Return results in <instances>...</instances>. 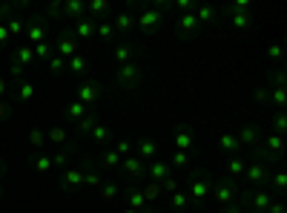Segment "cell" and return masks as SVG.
Here are the masks:
<instances>
[{
    "instance_id": "38",
    "label": "cell",
    "mask_w": 287,
    "mask_h": 213,
    "mask_svg": "<svg viewBox=\"0 0 287 213\" xmlns=\"http://www.w3.org/2000/svg\"><path fill=\"white\" fill-rule=\"evenodd\" d=\"M69 115H72V118H83V115H86V104H72V107H69Z\"/></svg>"
},
{
    "instance_id": "48",
    "label": "cell",
    "mask_w": 287,
    "mask_h": 213,
    "mask_svg": "<svg viewBox=\"0 0 287 213\" xmlns=\"http://www.w3.org/2000/svg\"><path fill=\"white\" fill-rule=\"evenodd\" d=\"M52 138H55V141H63V138H66V132H63V130H55V132H52Z\"/></svg>"
},
{
    "instance_id": "31",
    "label": "cell",
    "mask_w": 287,
    "mask_h": 213,
    "mask_svg": "<svg viewBox=\"0 0 287 213\" xmlns=\"http://www.w3.org/2000/svg\"><path fill=\"white\" fill-rule=\"evenodd\" d=\"M115 153H118L121 159L132 156V141H129V138H118V141H115Z\"/></svg>"
},
{
    "instance_id": "7",
    "label": "cell",
    "mask_w": 287,
    "mask_h": 213,
    "mask_svg": "<svg viewBox=\"0 0 287 213\" xmlns=\"http://www.w3.org/2000/svg\"><path fill=\"white\" fill-rule=\"evenodd\" d=\"M270 179V164L264 162H250L247 159V170H244V182L250 184V190L253 187H264Z\"/></svg>"
},
{
    "instance_id": "9",
    "label": "cell",
    "mask_w": 287,
    "mask_h": 213,
    "mask_svg": "<svg viewBox=\"0 0 287 213\" xmlns=\"http://www.w3.org/2000/svg\"><path fill=\"white\" fill-rule=\"evenodd\" d=\"M218 18L230 21V26H233V29H238V32H244V29H250V26H253L250 12H233L230 6H227V9H221V15H218Z\"/></svg>"
},
{
    "instance_id": "43",
    "label": "cell",
    "mask_w": 287,
    "mask_h": 213,
    "mask_svg": "<svg viewBox=\"0 0 287 213\" xmlns=\"http://www.w3.org/2000/svg\"><path fill=\"white\" fill-rule=\"evenodd\" d=\"M75 49H78L75 41H60V52H63V55H75Z\"/></svg>"
},
{
    "instance_id": "6",
    "label": "cell",
    "mask_w": 287,
    "mask_h": 213,
    "mask_svg": "<svg viewBox=\"0 0 287 213\" xmlns=\"http://www.w3.org/2000/svg\"><path fill=\"white\" fill-rule=\"evenodd\" d=\"M121 167H124V173H127L129 184H141L144 179H147V162H144V159H138L135 153H132V156H127V159H121Z\"/></svg>"
},
{
    "instance_id": "25",
    "label": "cell",
    "mask_w": 287,
    "mask_h": 213,
    "mask_svg": "<svg viewBox=\"0 0 287 213\" xmlns=\"http://www.w3.org/2000/svg\"><path fill=\"white\" fill-rule=\"evenodd\" d=\"M273 132H278V135H284L287 132V112L284 110L273 112Z\"/></svg>"
},
{
    "instance_id": "28",
    "label": "cell",
    "mask_w": 287,
    "mask_h": 213,
    "mask_svg": "<svg viewBox=\"0 0 287 213\" xmlns=\"http://www.w3.org/2000/svg\"><path fill=\"white\" fill-rule=\"evenodd\" d=\"M161 190H164V193H169V196H172V193H175V190H181V179H178V176H172V173H169L167 179L161 182Z\"/></svg>"
},
{
    "instance_id": "11",
    "label": "cell",
    "mask_w": 287,
    "mask_h": 213,
    "mask_svg": "<svg viewBox=\"0 0 287 213\" xmlns=\"http://www.w3.org/2000/svg\"><path fill=\"white\" fill-rule=\"evenodd\" d=\"M172 141H175V150L189 153L193 147H196V135H193V130H189L187 124H178L175 132H172Z\"/></svg>"
},
{
    "instance_id": "27",
    "label": "cell",
    "mask_w": 287,
    "mask_h": 213,
    "mask_svg": "<svg viewBox=\"0 0 287 213\" xmlns=\"http://www.w3.org/2000/svg\"><path fill=\"white\" fill-rule=\"evenodd\" d=\"M187 204H189V196L184 190H175L172 196H169V207H175V210H184Z\"/></svg>"
},
{
    "instance_id": "5",
    "label": "cell",
    "mask_w": 287,
    "mask_h": 213,
    "mask_svg": "<svg viewBox=\"0 0 287 213\" xmlns=\"http://www.w3.org/2000/svg\"><path fill=\"white\" fill-rule=\"evenodd\" d=\"M270 202H273V190L270 187H253V190L244 193V204L253 213H267Z\"/></svg>"
},
{
    "instance_id": "20",
    "label": "cell",
    "mask_w": 287,
    "mask_h": 213,
    "mask_svg": "<svg viewBox=\"0 0 287 213\" xmlns=\"http://www.w3.org/2000/svg\"><path fill=\"white\" fill-rule=\"evenodd\" d=\"M218 15H221V9H216V6H196L198 23H216Z\"/></svg>"
},
{
    "instance_id": "49",
    "label": "cell",
    "mask_w": 287,
    "mask_h": 213,
    "mask_svg": "<svg viewBox=\"0 0 287 213\" xmlns=\"http://www.w3.org/2000/svg\"><path fill=\"white\" fill-rule=\"evenodd\" d=\"M66 159H69V153H58V156H55V162H58V164H63Z\"/></svg>"
},
{
    "instance_id": "12",
    "label": "cell",
    "mask_w": 287,
    "mask_h": 213,
    "mask_svg": "<svg viewBox=\"0 0 287 213\" xmlns=\"http://www.w3.org/2000/svg\"><path fill=\"white\" fill-rule=\"evenodd\" d=\"M236 138L241 141V147H258V141H261V127L250 121L236 132Z\"/></svg>"
},
{
    "instance_id": "16",
    "label": "cell",
    "mask_w": 287,
    "mask_h": 213,
    "mask_svg": "<svg viewBox=\"0 0 287 213\" xmlns=\"http://www.w3.org/2000/svg\"><path fill=\"white\" fill-rule=\"evenodd\" d=\"M169 173H172L169 162H161V159H155V162H147V176L152 179V182H164Z\"/></svg>"
},
{
    "instance_id": "39",
    "label": "cell",
    "mask_w": 287,
    "mask_h": 213,
    "mask_svg": "<svg viewBox=\"0 0 287 213\" xmlns=\"http://www.w3.org/2000/svg\"><path fill=\"white\" fill-rule=\"evenodd\" d=\"M83 184H89V187H101V176L98 173H83Z\"/></svg>"
},
{
    "instance_id": "30",
    "label": "cell",
    "mask_w": 287,
    "mask_h": 213,
    "mask_svg": "<svg viewBox=\"0 0 287 213\" xmlns=\"http://www.w3.org/2000/svg\"><path fill=\"white\" fill-rule=\"evenodd\" d=\"M98 35L104 38V41H112V38H115V26H112V21H98Z\"/></svg>"
},
{
    "instance_id": "54",
    "label": "cell",
    "mask_w": 287,
    "mask_h": 213,
    "mask_svg": "<svg viewBox=\"0 0 287 213\" xmlns=\"http://www.w3.org/2000/svg\"><path fill=\"white\" fill-rule=\"evenodd\" d=\"M0 92H3V81H0Z\"/></svg>"
},
{
    "instance_id": "14",
    "label": "cell",
    "mask_w": 287,
    "mask_h": 213,
    "mask_svg": "<svg viewBox=\"0 0 287 213\" xmlns=\"http://www.w3.org/2000/svg\"><path fill=\"white\" fill-rule=\"evenodd\" d=\"M112 26H115V32H132L135 29V9H132V6H124V9L115 15Z\"/></svg>"
},
{
    "instance_id": "47",
    "label": "cell",
    "mask_w": 287,
    "mask_h": 213,
    "mask_svg": "<svg viewBox=\"0 0 287 213\" xmlns=\"http://www.w3.org/2000/svg\"><path fill=\"white\" fill-rule=\"evenodd\" d=\"M20 95H23V98H32V87H29V84H23V87H20Z\"/></svg>"
},
{
    "instance_id": "21",
    "label": "cell",
    "mask_w": 287,
    "mask_h": 213,
    "mask_svg": "<svg viewBox=\"0 0 287 213\" xmlns=\"http://www.w3.org/2000/svg\"><path fill=\"white\" fill-rule=\"evenodd\" d=\"M98 95H101L98 84H83V87H80V104H95Z\"/></svg>"
},
{
    "instance_id": "37",
    "label": "cell",
    "mask_w": 287,
    "mask_h": 213,
    "mask_svg": "<svg viewBox=\"0 0 287 213\" xmlns=\"http://www.w3.org/2000/svg\"><path fill=\"white\" fill-rule=\"evenodd\" d=\"M253 98H256L258 104H270V90L267 87H258V90L253 92Z\"/></svg>"
},
{
    "instance_id": "4",
    "label": "cell",
    "mask_w": 287,
    "mask_h": 213,
    "mask_svg": "<svg viewBox=\"0 0 287 213\" xmlns=\"http://www.w3.org/2000/svg\"><path fill=\"white\" fill-rule=\"evenodd\" d=\"M210 199L216 202V207H230V204L238 199V182L236 179H218V182H213V190H210Z\"/></svg>"
},
{
    "instance_id": "33",
    "label": "cell",
    "mask_w": 287,
    "mask_h": 213,
    "mask_svg": "<svg viewBox=\"0 0 287 213\" xmlns=\"http://www.w3.org/2000/svg\"><path fill=\"white\" fill-rule=\"evenodd\" d=\"M267 58H270V61H276V63H281V58H284L281 43H270V46H267Z\"/></svg>"
},
{
    "instance_id": "2",
    "label": "cell",
    "mask_w": 287,
    "mask_h": 213,
    "mask_svg": "<svg viewBox=\"0 0 287 213\" xmlns=\"http://www.w3.org/2000/svg\"><path fill=\"white\" fill-rule=\"evenodd\" d=\"M141 81H144V66H141L138 61L121 63L118 69H115V84H118L124 92H138Z\"/></svg>"
},
{
    "instance_id": "29",
    "label": "cell",
    "mask_w": 287,
    "mask_h": 213,
    "mask_svg": "<svg viewBox=\"0 0 287 213\" xmlns=\"http://www.w3.org/2000/svg\"><path fill=\"white\" fill-rule=\"evenodd\" d=\"M270 101L281 110V107L287 104V90H284V87H273V90H270Z\"/></svg>"
},
{
    "instance_id": "8",
    "label": "cell",
    "mask_w": 287,
    "mask_h": 213,
    "mask_svg": "<svg viewBox=\"0 0 287 213\" xmlns=\"http://www.w3.org/2000/svg\"><path fill=\"white\" fill-rule=\"evenodd\" d=\"M201 26L196 18V9L189 12H181L178 15V26H175V35H178L181 41H193V35H196V29Z\"/></svg>"
},
{
    "instance_id": "26",
    "label": "cell",
    "mask_w": 287,
    "mask_h": 213,
    "mask_svg": "<svg viewBox=\"0 0 287 213\" xmlns=\"http://www.w3.org/2000/svg\"><path fill=\"white\" fill-rule=\"evenodd\" d=\"M63 184H66V187H69V190H75V187H78V184H83V170H69L66 173V176H63Z\"/></svg>"
},
{
    "instance_id": "46",
    "label": "cell",
    "mask_w": 287,
    "mask_h": 213,
    "mask_svg": "<svg viewBox=\"0 0 287 213\" xmlns=\"http://www.w3.org/2000/svg\"><path fill=\"white\" fill-rule=\"evenodd\" d=\"M32 38H35V41L43 38V26H32Z\"/></svg>"
},
{
    "instance_id": "23",
    "label": "cell",
    "mask_w": 287,
    "mask_h": 213,
    "mask_svg": "<svg viewBox=\"0 0 287 213\" xmlns=\"http://www.w3.org/2000/svg\"><path fill=\"white\" fill-rule=\"evenodd\" d=\"M267 184H273V190L281 193L287 187V173L281 170V167H278V170H273V173H270V179H267Z\"/></svg>"
},
{
    "instance_id": "36",
    "label": "cell",
    "mask_w": 287,
    "mask_h": 213,
    "mask_svg": "<svg viewBox=\"0 0 287 213\" xmlns=\"http://www.w3.org/2000/svg\"><path fill=\"white\" fill-rule=\"evenodd\" d=\"M92 135H95V141H109L112 138L109 127H92Z\"/></svg>"
},
{
    "instance_id": "41",
    "label": "cell",
    "mask_w": 287,
    "mask_h": 213,
    "mask_svg": "<svg viewBox=\"0 0 287 213\" xmlns=\"http://www.w3.org/2000/svg\"><path fill=\"white\" fill-rule=\"evenodd\" d=\"M72 69L75 72H86V58H83V55H75V58H72Z\"/></svg>"
},
{
    "instance_id": "35",
    "label": "cell",
    "mask_w": 287,
    "mask_h": 213,
    "mask_svg": "<svg viewBox=\"0 0 287 213\" xmlns=\"http://www.w3.org/2000/svg\"><path fill=\"white\" fill-rule=\"evenodd\" d=\"M83 9H86V3H80V0H72L69 6H66V12H69L72 18H80V15H83Z\"/></svg>"
},
{
    "instance_id": "15",
    "label": "cell",
    "mask_w": 287,
    "mask_h": 213,
    "mask_svg": "<svg viewBox=\"0 0 287 213\" xmlns=\"http://www.w3.org/2000/svg\"><path fill=\"white\" fill-rule=\"evenodd\" d=\"M218 150L224 153V156H241V141L236 138V132H221L218 135Z\"/></svg>"
},
{
    "instance_id": "50",
    "label": "cell",
    "mask_w": 287,
    "mask_h": 213,
    "mask_svg": "<svg viewBox=\"0 0 287 213\" xmlns=\"http://www.w3.org/2000/svg\"><path fill=\"white\" fill-rule=\"evenodd\" d=\"M32 141H35V144H40V141H43V132H38V130H35V132H32Z\"/></svg>"
},
{
    "instance_id": "19",
    "label": "cell",
    "mask_w": 287,
    "mask_h": 213,
    "mask_svg": "<svg viewBox=\"0 0 287 213\" xmlns=\"http://www.w3.org/2000/svg\"><path fill=\"white\" fill-rule=\"evenodd\" d=\"M138 187H141V193H144V199H147L149 204L158 202L161 196H164V190H161V182H152V179H149V182H144V184H138Z\"/></svg>"
},
{
    "instance_id": "32",
    "label": "cell",
    "mask_w": 287,
    "mask_h": 213,
    "mask_svg": "<svg viewBox=\"0 0 287 213\" xmlns=\"http://www.w3.org/2000/svg\"><path fill=\"white\" fill-rule=\"evenodd\" d=\"M172 164H175V167H187V164H189V153L175 150V153H172V159H169V167H172Z\"/></svg>"
},
{
    "instance_id": "3",
    "label": "cell",
    "mask_w": 287,
    "mask_h": 213,
    "mask_svg": "<svg viewBox=\"0 0 287 213\" xmlns=\"http://www.w3.org/2000/svg\"><path fill=\"white\" fill-rule=\"evenodd\" d=\"M210 190H213V176L204 170H196L187 182V196L193 204H204L210 199Z\"/></svg>"
},
{
    "instance_id": "24",
    "label": "cell",
    "mask_w": 287,
    "mask_h": 213,
    "mask_svg": "<svg viewBox=\"0 0 287 213\" xmlns=\"http://www.w3.org/2000/svg\"><path fill=\"white\" fill-rule=\"evenodd\" d=\"M121 190V182H107V184H101V199L104 202H112L115 196H118Z\"/></svg>"
},
{
    "instance_id": "44",
    "label": "cell",
    "mask_w": 287,
    "mask_h": 213,
    "mask_svg": "<svg viewBox=\"0 0 287 213\" xmlns=\"http://www.w3.org/2000/svg\"><path fill=\"white\" fill-rule=\"evenodd\" d=\"M267 213H284V202H278V199H273L267 207Z\"/></svg>"
},
{
    "instance_id": "51",
    "label": "cell",
    "mask_w": 287,
    "mask_h": 213,
    "mask_svg": "<svg viewBox=\"0 0 287 213\" xmlns=\"http://www.w3.org/2000/svg\"><path fill=\"white\" fill-rule=\"evenodd\" d=\"M52 69H55V72L63 69V61H60V58H55V61H52Z\"/></svg>"
},
{
    "instance_id": "10",
    "label": "cell",
    "mask_w": 287,
    "mask_h": 213,
    "mask_svg": "<svg viewBox=\"0 0 287 213\" xmlns=\"http://www.w3.org/2000/svg\"><path fill=\"white\" fill-rule=\"evenodd\" d=\"M135 156L144 159V162H155V159H158V144H155V138L141 135L138 141H135Z\"/></svg>"
},
{
    "instance_id": "42",
    "label": "cell",
    "mask_w": 287,
    "mask_h": 213,
    "mask_svg": "<svg viewBox=\"0 0 287 213\" xmlns=\"http://www.w3.org/2000/svg\"><path fill=\"white\" fill-rule=\"evenodd\" d=\"M92 127H95V115H92V112H86V118L80 121V132H92Z\"/></svg>"
},
{
    "instance_id": "40",
    "label": "cell",
    "mask_w": 287,
    "mask_h": 213,
    "mask_svg": "<svg viewBox=\"0 0 287 213\" xmlns=\"http://www.w3.org/2000/svg\"><path fill=\"white\" fill-rule=\"evenodd\" d=\"M89 9L95 12V15H107V12H109V3H107V0H95Z\"/></svg>"
},
{
    "instance_id": "45",
    "label": "cell",
    "mask_w": 287,
    "mask_h": 213,
    "mask_svg": "<svg viewBox=\"0 0 287 213\" xmlns=\"http://www.w3.org/2000/svg\"><path fill=\"white\" fill-rule=\"evenodd\" d=\"M273 78H276V87H284V72H281V69H276Z\"/></svg>"
},
{
    "instance_id": "18",
    "label": "cell",
    "mask_w": 287,
    "mask_h": 213,
    "mask_svg": "<svg viewBox=\"0 0 287 213\" xmlns=\"http://www.w3.org/2000/svg\"><path fill=\"white\" fill-rule=\"evenodd\" d=\"M135 52H138V46H135V43L124 41V43H118V46H115V61H118V63L135 61Z\"/></svg>"
},
{
    "instance_id": "13",
    "label": "cell",
    "mask_w": 287,
    "mask_h": 213,
    "mask_svg": "<svg viewBox=\"0 0 287 213\" xmlns=\"http://www.w3.org/2000/svg\"><path fill=\"white\" fill-rule=\"evenodd\" d=\"M127 202H129V207H132V210H138V213L152 210V207H149V202L144 199V193H141L138 184H127Z\"/></svg>"
},
{
    "instance_id": "17",
    "label": "cell",
    "mask_w": 287,
    "mask_h": 213,
    "mask_svg": "<svg viewBox=\"0 0 287 213\" xmlns=\"http://www.w3.org/2000/svg\"><path fill=\"white\" fill-rule=\"evenodd\" d=\"M244 170H247V159L244 156H230L227 159V173H230V179H241L244 176Z\"/></svg>"
},
{
    "instance_id": "52",
    "label": "cell",
    "mask_w": 287,
    "mask_h": 213,
    "mask_svg": "<svg viewBox=\"0 0 287 213\" xmlns=\"http://www.w3.org/2000/svg\"><path fill=\"white\" fill-rule=\"evenodd\" d=\"M124 213H138V210H132V207H127V210H124Z\"/></svg>"
},
{
    "instance_id": "53",
    "label": "cell",
    "mask_w": 287,
    "mask_h": 213,
    "mask_svg": "<svg viewBox=\"0 0 287 213\" xmlns=\"http://www.w3.org/2000/svg\"><path fill=\"white\" fill-rule=\"evenodd\" d=\"M3 112H6V107H3V104H0V115H3Z\"/></svg>"
},
{
    "instance_id": "1",
    "label": "cell",
    "mask_w": 287,
    "mask_h": 213,
    "mask_svg": "<svg viewBox=\"0 0 287 213\" xmlns=\"http://www.w3.org/2000/svg\"><path fill=\"white\" fill-rule=\"evenodd\" d=\"M172 3L169 0H155V3H138V15H135V26H138L144 35H155L164 21V9H169Z\"/></svg>"
},
{
    "instance_id": "34",
    "label": "cell",
    "mask_w": 287,
    "mask_h": 213,
    "mask_svg": "<svg viewBox=\"0 0 287 213\" xmlns=\"http://www.w3.org/2000/svg\"><path fill=\"white\" fill-rule=\"evenodd\" d=\"M104 164H107V167H121V156L115 150H107L104 153Z\"/></svg>"
},
{
    "instance_id": "22",
    "label": "cell",
    "mask_w": 287,
    "mask_h": 213,
    "mask_svg": "<svg viewBox=\"0 0 287 213\" xmlns=\"http://www.w3.org/2000/svg\"><path fill=\"white\" fill-rule=\"evenodd\" d=\"M78 32L83 35V38H92V35L98 32V21H95V18H80V21H78Z\"/></svg>"
}]
</instances>
